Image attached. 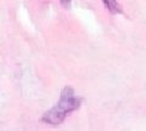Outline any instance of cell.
<instances>
[{
	"label": "cell",
	"mask_w": 146,
	"mask_h": 131,
	"mask_svg": "<svg viewBox=\"0 0 146 131\" xmlns=\"http://www.w3.org/2000/svg\"><path fill=\"white\" fill-rule=\"evenodd\" d=\"M80 105L82 98L77 96L72 88L66 86L61 91L60 101L50 111L44 113L42 117V121L50 125H60L66 120V118L71 113L78 109Z\"/></svg>",
	"instance_id": "cell-1"
},
{
	"label": "cell",
	"mask_w": 146,
	"mask_h": 131,
	"mask_svg": "<svg viewBox=\"0 0 146 131\" xmlns=\"http://www.w3.org/2000/svg\"><path fill=\"white\" fill-rule=\"evenodd\" d=\"M104 3V5L106 6L107 10L113 13V15H117V13H122V7L121 5L118 4L116 0H101Z\"/></svg>",
	"instance_id": "cell-2"
},
{
	"label": "cell",
	"mask_w": 146,
	"mask_h": 131,
	"mask_svg": "<svg viewBox=\"0 0 146 131\" xmlns=\"http://www.w3.org/2000/svg\"><path fill=\"white\" fill-rule=\"evenodd\" d=\"M60 3L65 9H68L71 6V0H60Z\"/></svg>",
	"instance_id": "cell-3"
}]
</instances>
